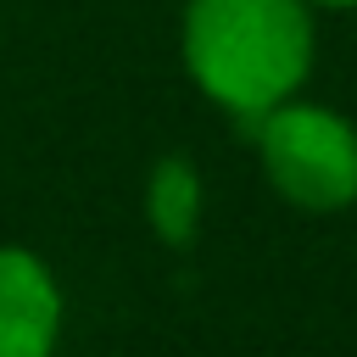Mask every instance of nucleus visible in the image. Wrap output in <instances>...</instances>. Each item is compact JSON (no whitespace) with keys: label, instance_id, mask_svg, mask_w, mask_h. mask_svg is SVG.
Returning a JSON list of instances; mask_svg holds the SVG:
<instances>
[{"label":"nucleus","instance_id":"nucleus-1","mask_svg":"<svg viewBox=\"0 0 357 357\" xmlns=\"http://www.w3.org/2000/svg\"><path fill=\"white\" fill-rule=\"evenodd\" d=\"M178 56L190 84L251 128L312 73V0H190Z\"/></svg>","mask_w":357,"mask_h":357},{"label":"nucleus","instance_id":"nucleus-2","mask_svg":"<svg viewBox=\"0 0 357 357\" xmlns=\"http://www.w3.org/2000/svg\"><path fill=\"white\" fill-rule=\"evenodd\" d=\"M262 173L273 195H284L301 212H340L357 201V128L351 117L312 106V100H279L251 123Z\"/></svg>","mask_w":357,"mask_h":357},{"label":"nucleus","instance_id":"nucleus-3","mask_svg":"<svg viewBox=\"0 0 357 357\" xmlns=\"http://www.w3.org/2000/svg\"><path fill=\"white\" fill-rule=\"evenodd\" d=\"M61 335V284L45 257L0 245V357H45Z\"/></svg>","mask_w":357,"mask_h":357},{"label":"nucleus","instance_id":"nucleus-4","mask_svg":"<svg viewBox=\"0 0 357 357\" xmlns=\"http://www.w3.org/2000/svg\"><path fill=\"white\" fill-rule=\"evenodd\" d=\"M145 218H151V234L167 240V245H190L195 240V223H201V178L184 156H162L151 173H145Z\"/></svg>","mask_w":357,"mask_h":357},{"label":"nucleus","instance_id":"nucleus-5","mask_svg":"<svg viewBox=\"0 0 357 357\" xmlns=\"http://www.w3.org/2000/svg\"><path fill=\"white\" fill-rule=\"evenodd\" d=\"M312 6H329V11H357V0H312Z\"/></svg>","mask_w":357,"mask_h":357}]
</instances>
